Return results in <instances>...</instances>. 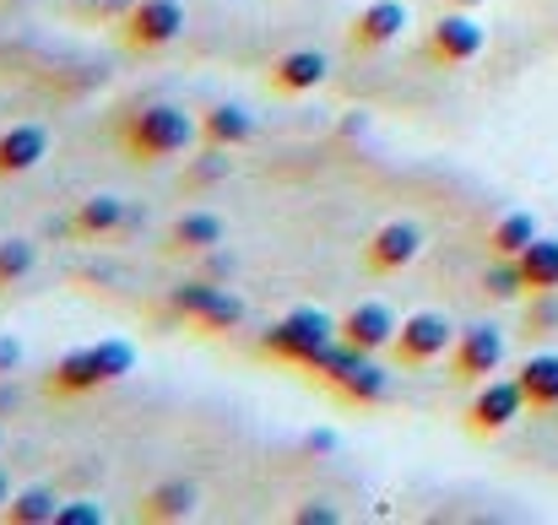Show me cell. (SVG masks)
Instances as JSON below:
<instances>
[{"label": "cell", "instance_id": "cell-1", "mask_svg": "<svg viewBox=\"0 0 558 525\" xmlns=\"http://www.w3.org/2000/svg\"><path fill=\"white\" fill-rule=\"evenodd\" d=\"M136 368V347L131 342H87V347H71L44 379V395L49 401H82V395H98L109 384H120L125 374Z\"/></svg>", "mask_w": 558, "mask_h": 525}, {"label": "cell", "instance_id": "cell-2", "mask_svg": "<svg viewBox=\"0 0 558 525\" xmlns=\"http://www.w3.org/2000/svg\"><path fill=\"white\" fill-rule=\"evenodd\" d=\"M195 136H201V125L180 103H142L120 120V152L131 163H169V158L190 152Z\"/></svg>", "mask_w": 558, "mask_h": 525}, {"label": "cell", "instance_id": "cell-3", "mask_svg": "<svg viewBox=\"0 0 558 525\" xmlns=\"http://www.w3.org/2000/svg\"><path fill=\"white\" fill-rule=\"evenodd\" d=\"M326 342H337V320H331V315H320V309H293V315H282V320L255 342V352H260V357H277V363L304 368L315 352L326 347Z\"/></svg>", "mask_w": 558, "mask_h": 525}, {"label": "cell", "instance_id": "cell-4", "mask_svg": "<svg viewBox=\"0 0 558 525\" xmlns=\"http://www.w3.org/2000/svg\"><path fill=\"white\" fill-rule=\"evenodd\" d=\"M185 33V5L180 0H131L120 11V44L131 54H163Z\"/></svg>", "mask_w": 558, "mask_h": 525}, {"label": "cell", "instance_id": "cell-5", "mask_svg": "<svg viewBox=\"0 0 558 525\" xmlns=\"http://www.w3.org/2000/svg\"><path fill=\"white\" fill-rule=\"evenodd\" d=\"M450 347H456V326H450L445 315H434V309H417V315H407V320L396 326L390 357H396L401 368H428V363L450 357Z\"/></svg>", "mask_w": 558, "mask_h": 525}, {"label": "cell", "instance_id": "cell-6", "mask_svg": "<svg viewBox=\"0 0 558 525\" xmlns=\"http://www.w3.org/2000/svg\"><path fill=\"white\" fill-rule=\"evenodd\" d=\"M483 44H488V33H483V22L472 16V11H445L434 27H428V38H423V54L439 65V71H456V65H472L477 54H483Z\"/></svg>", "mask_w": 558, "mask_h": 525}, {"label": "cell", "instance_id": "cell-7", "mask_svg": "<svg viewBox=\"0 0 558 525\" xmlns=\"http://www.w3.org/2000/svg\"><path fill=\"white\" fill-rule=\"evenodd\" d=\"M515 417H526V390H521V379H483L477 395L466 401V434H472V439H499Z\"/></svg>", "mask_w": 558, "mask_h": 525}, {"label": "cell", "instance_id": "cell-8", "mask_svg": "<svg viewBox=\"0 0 558 525\" xmlns=\"http://www.w3.org/2000/svg\"><path fill=\"white\" fill-rule=\"evenodd\" d=\"M417 255H423V228L407 222V217H390V222L374 228L369 244H364V271L369 277H401Z\"/></svg>", "mask_w": 558, "mask_h": 525}, {"label": "cell", "instance_id": "cell-9", "mask_svg": "<svg viewBox=\"0 0 558 525\" xmlns=\"http://www.w3.org/2000/svg\"><path fill=\"white\" fill-rule=\"evenodd\" d=\"M505 368V337L494 326H466L456 331V347H450V379L456 384H483Z\"/></svg>", "mask_w": 558, "mask_h": 525}, {"label": "cell", "instance_id": "cell-10", "mask_svg": "<svg viewBox=\"0 0 558 525\" xmlns=\"http://www.w3.org/2000/svg\"><path fill=\"white\" fill-rule=\"evenodd\" d=\"M54 233H71V239H82V244L120 239V233H131V206H125L120 195H87V200H76V211H71Z\"/></svg>", "mask_w": 558, "mask_h": 525}, {"label": "cell", "instance_id": "cell-11", "mask_svg": "<svg viewBox=\"0 0 558 525\" xmlns=\"http://www.w3.org/2000/svg\"><path fill=\"white\" fill-rule=\"evenodd\" d=\"M401 27H407V0H369L353 16L348 44H353V54H379V49H390L401 38Z\"/></svg>", "mask_w": 558, "mask_h": 525}, {"label": "cell", "instance_id": "cell-12", "mask_svg": "<svg viewBox=\"0 0 558 525\" xmlns=\"http://www.w3.org/2000/svg\"><path fill=\"white\" fill-rule=\"evenodd\" d=\"M326 54L320 49H288V54H277L271 60V71H266V87L277 93V98H304V93H315L320 82H326Z\"/></svg>", "mask_w": 558, "mask_h": 525}, {"label": "cell", "instance_id": "cell-13", "mask_svg": "<svg viewBox=\"0 0 558 525\" xmlns=\"http://www.w3.org/2000/svg\"><path fill=\"white\" fill-rule=\"evenodd\" d=\"M396 326H401V320H396L385 304H353V309L337 320V337H342L348 347L379 357V352H390V342H396Z\"/></svg>", "mask_w": 558, "mask_h": 525}, {"label": "cell", "instance_id": "cell-14", "mask_svg": "<svg viewBox=\"0 0 558 525\" xmlns=\"http://www.w3.org/2000/svg\"><path fill=\"white\" fill-rule=\"evenodd\" d=\"M44 158H49V131L44 125H11V131H0V184L33 174Z\"/></svg>", "mask_w": 558, "mask_h": 525}, {"label": "cell", "instance_id": "cell-15", "mask_svg": "<svg viewBox=\"0 0 558 525\" xmlns=\"http://www.w3.org/2000/svg\"><path fill=\"white\" fill-rule=\"evenodd\" d=\"M190 515H195V488H190L185 477H163L136 504V521H147V525H185Z\"/></svg>", "mask_w": 558, "mask_h": 525}, {"label": "cell", "instance_id": "cell-16", "mask_svg": "<svg viewBox=\"0 0 558 525\" xmlns=\"http://www.w3.org/2000/svg\"><path fill=\"white\" fill-rule=\"evenodd\" d=\"M228 239V228H222V217L217 211H185V217H174V228H169V255H185V260H201L206 249H217Z\"/></svg>", "mask_w": 558, "mask_h": 525}, {"label": "cell", "instance_id": "cell-17", "mask_svg": "<svg viewBox=\"0 0 558 525\" xmlns=\"http://www.w3.org/2000/svg\"><path fill=\"white\" fill-rule=\"evenodd\" d=\"M201 142H206V147H222V152L250 147V142H255V114H250L244 103H211V109L201 114Z\"/></svg>", "mask_w": 558, "mask_h": 525}, {"label": "cell", "instance_id": "cell-18", "mask_svg": "<svg viewBox=\"0 0 558 525\" xmlns=\"http://www.w3.org/2000/svg\"><path fill=\"white\" fill-rule=\"evenodd\" d=\"M331 395H337V401H348V406H379V401L390 395V368H385V363H374L369 352H364V357H359L337 384H331Z\"/></svg>", "mask_w": 558, "mask_h": 525}, {"label": "cell", "instance_id": "cell-19", "mask_svg": "<svg viewBox=\"0 0 558 525\" xmlns=\"http://www.w3.org/2000/svg\"><path fill=\"white\" fill-rule=\"evenodd\" d=\"M515 379H521V390H526V406H532L537 417H554L558 412V352H532Z\"/></svg>", "mask_w": 558, "mask_h": 525}, {"label": "cell", "instance_id": "cell-20", "mask_svg": "<svg viewBox=\"0 0 558 525\" xmlns=\"http://www.w3.org/2000/svg\"><path fill=\"white\" fill-rule=\"evenodd\" d=\"M515 260H521V277H526V298L532 293H558V239L537 233Z\"/></svg>", "mask_w": 558, "mask_h": 525}, {"label": "cell", "instance_id": "cell-21", "mask_svg": "<svg viewBox=\"0 0 558 525\" xmlns=\"http://www.w3.org/2000/svg\"><path fill=\"white\" fill-rule=\"evenodd\" d=\"M532 239H537V217H532V211H505V217L488 228V255H510V260H515Z\"/></svg>", "mask_w": 558, "mask_h": 525}, {"label": "cell", "instance_id": "cell-22", "mask_svg": "<svg viewBox=\"0 0 558 525\" xmlns=\"http://www.w3.org/2000/svg\"><path fill=\"white\" fill-rule=\"evenodd\" d=\"M60 515V499L49 493V488H22V493H11V504H5V525H54Z\"/></svg>", "mask_w": 558, "mask_h": 525}, {"label": "cell", "instance_id": "cell-23", "mask_svg": "<svg viewBox=\"0 0 558 525\" xmlns=\"http://www.w3.org/2000/svg\"><path fill=\"white\" fill-rule=\"evenodd\" d=\"M217 293H222V282H211V277H185V282L169 293V315L195 326V320L211 309V298H217Z\"/></svg>", "mask_w": 558, "mask_h": 525}, {"label": "cell", "instance_id": "cell-24", "mask_svg": "<svg viewBox=\"0 0 558 525\" xmlns=\"http://www.w3.org/2000/svg\"><path fill=\"white\" fill-rule=\"evenodd\" d=\"M359 357H364V352L348 347V342L337 337V342H326V347H320L315 357H310V363H304V374H310L315 384H326V390H331V384H337V379H342V374H348V368L359 363Z\"/></svg>", "mask_w": 558, "mask_h": 525}, {"label": "cell", "instance_id": "cell-25", "mask_svg": "<svg viewBox=\"0 0 558 525\" xmlns=\"http://www.w3.org/2000/svg\"><path fill=\"white\" fill-rule=\"evenodd\" d=\"M33 266H38L33 239H0V293H5V288H16V282H27V277H33Z\"/></svg>", "mask_w": 558, "mask_h": 525}, {"label": "cell", "instance_id": "cell-26", "mask_svg": "<svg viewBox=\"0 0 558 525\" xmlns=\"http://www.w3.org/2000/svg\"><path fill=\"white\" fill-rule=\"evenodd\" d=\"M483 293H488V298H521V293H526L521 260H510V255H494V260L483 266Z\"/></svg>", "mask_w": 558, "mask_h": 525}, {"label": "cell", "instance_id": "cell-27", "mask_svg": "<svg viewBox=\"0 0 558 525\" xmlns=\"http://www.w3.org/2000/svg\"><path fill=\"white\" fill-rule=\"evenodd\" d=\"M239 326H244V298H239V293H228V288H222V293L211 298V309L195 320V331H201V337H222V331H239Z\"/></svg>", "mask_w": 558, "mask_h": 525}, {"label": "cell", "instance_id": "cell-28", "mask_svg": "<svg viewBox=\"0 0 558 525\" xmlns=\"http://www.w3.org/2000/svg\"><path fill=\"white\" fill-rule=\"evenodd\" d=\"M217 179H228V158H222V147H211V158H201V163L185 174V184L190 190H211Z\"/></svg>", "mask_w": 558, "mask_h": 525}, {"label": "cell", "instance_id": "cell-29", "mask_svg": "<svg viewBox=\"0 0 558 525\" xmlns=\"http://www.w3.org/2000/svg\"><path fill=\"white\" fill-rule=\"evenodd\" d=\"M109 515H104V504H93V499H71V504H60V515H54V525H104Z\"/></svg>", "mask_w": 558, "mask_h": 525}, {"label": "cell", "instance_id": "cell-30", "mask_svg": "<svg viewBox=\"0 0 558 525\" xmlns=\"http://www.w3.org/2000/svg\"><path fill=\"white\" fill-rule=\"evenodd\" d=\"M526 326H532V331H554L558 326V293H532Z\"/></svg>", "mask_w": 558, "mask_h": 525}, {"label": "cell", "instance_id": "cell-31", "mask_svg": "<svg viewBox=\"0 0 558 525\" xmlns=\"http://www.w3.org/2000/svg\"><path fill=\"white\" fill-rule=\"evenodd\" d=\"M337 521H342V510H331L326 499H310V504L293 510V525H337Z\"/></svg>", "mask_w": 558, "mask_h": 525}, {"label": "cell", "instance_id": "cell-32", "mask_svg": "<svg viewBox=\"0 0 558 525\" xmlns=\"http://www.w3.org/2000/svg\"><path fill=\"white\" fill-rule=\"evenodd\" d=\"M16 363H22V342L16 337H0V379H11Z\"/></svg>", "mask_w": 558, "mask_h": 525}, {"label": "cell", "instance_id": "cell-33", "mask_svg": "<svg viewBox=\"0 0 558 525\" xmlns=\"http://www.w3.org/2000/svg\"><path fill=\"white\" fill-rule=\"evenodd\" d=\"M5 406H16V390H5V379H0V412Z\"/></svg>", "mask_w": 558, "mask_h": 525}, {"label": "cell", "instance_id": "cell-34", "mask_svg": "<svg viewBox=\"0 0 558 525\" xmlns=\"http://www.w3.org/2000/svg\"><path fill=\"white\" fill-rule=\"evenodd\" d=\"M5 504H11V488H5V477H0V515H5Z\"/></svg>", "mask_w": 558, "mask_h": 525}, {"label": "cell", "instance_id": "cell-35", "mask_svg": "<svg viewBox=\"0 0 558 525\" xmlns=\"http://www.w3.org/2000/svg\"><path fill=\"white\" fill-rule=\"evenodd\" d=\"M456 5H461V11H472V5H477V0H456Z\"/></svg>", "mask_w": 558, "mask_h": 525}, {"label": "cell", "instance_id": "cell-36", "mask_svg": "<svg viewBox=\"0 0 558 525\" xmlns=\"http://www.w3.org/2000/svg\"><path fill=\"white\" fill-rule=\"evenodd\" d=\"M0 439H5V434H0Z\"/></svg>", "mask_w": 558, "mask_h": 525}]
</instances>
